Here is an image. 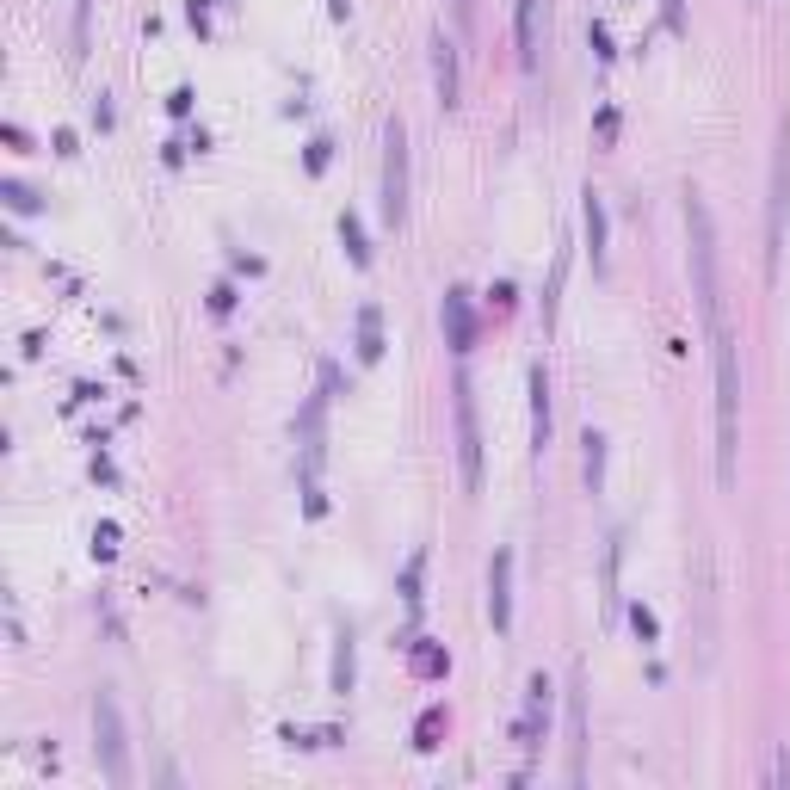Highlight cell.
<instances>
[{
    "instance_id": "cell-22",
    "label": "cell",
    "mask_w": 790,
    "mask_h": 790,
    "mask_svg": "<svg viewBox=\"0 0 790 790\" xmlns=\"http://www.w3.org/2000/svg\"><path fill=\"white\" fill-rule=\"evenodd\" d=\"M661 19L667 31H686V0H661Z\"/></svg>"
},
{
    "instance_id": "cell-18",
    "label": "cell",
    "mask_w": 790,
    "mask_h": 790,
    "mask_svg": "<svg viewBox=\"0 0 790 790\" xmlns=\"http://www.w3.org/2000/svg\"><path fill=\"white\" fill-rule=\"evenodd\" d=\"M420 574H426V550H414L408 568H402V599H408V612H420Z\"/></svg>"
},
{
    "instance_id": "cell-21",
    "label": "cell",
    "mask_w": 790,
    "mask_h": 790,
    "mask_svg": "<svg viewBox=\"0 0 790 790\" xmlns=\"http://www.w3.org/2000/svg\"><path fill=\"white\" fill-rule=\"evenodd\" d=\"M7 204H13V210H38V192L19 186V179H7Z\"/></svg>"
},
{
    "instance_id": "cell-26",
    "label": "cell",
    "mask_w": 790,
    "mask_h": 790,
    "mask_svg": "<svg viewBox=\"0 0 790 790\" xmlns=\"http://www.w3.org/2000/svg\"><path fill=\"white\" fill-rule=\"evenodd\" d=\"M93 124H112V93H93Z\"/></svg>"
},
{
    "instance_id": "cell-17",
    "label": "cell",
    "mask_w": 790,
    "mask_h": 790,
    "mask_svg": "<svg viewBox=\"0 0 790 790\" xmlns=\"http://www.w3.org/2000/svg\"><path fill=\"white\" fill-rule=\"evenodd\" d=\"M519 62L537 68V0H519Z\"/></svg>"
},
{
    "instance_id": "cell-12",
    "label": "cell",
    "mask_w": 790,
    "mask_h": 790,
    "mask_svg": "<svg viewBox=\"0 0 790 790\" xmlns=\"http://www.w3.org/2000/svg\"><path fill=\"white\" fill-rule=\"evenodd\" d=\"M581 229H587V254H593V266H605V198L587 186L581 192Z\"/></svg>"
},
{
    "instance_id": "cell-16",
    "label": "cell",
    "mask_w": 790,
    "mask_h": 790,
    "mask_svg": "<svg viewBox=\"0 0 790 790\" xmlns=\"http://www.w3.org/2000/svg\"><path fill=\"white\" fill-rule=\"evenodd\" d=\"M340 241H346L352 266H371V241H365V223H358V210H346V217H340Z\"/></svg>"
},
{
    "instance_id": "cell-24",
    "label": "cell",
    "mask_w": 790,
    "mask_h": 790,
    "mask_svg": "<svg viewBox=\"0 0 790 790\" xmlns=\"http://www.w3.org/2000/svg\"><path fill=\"white\" fill-rule=\"evenodd\" d=\"M414 661H420V673H445V655H439V649H420Z\"/></svg>"
},
{
    "instance_id": "cell-20",
    "label": "cell",
    "mask_w": 790,
    "mask_h": 790,
    "mask_svg": "<svg viewBox=\"0 0 790 790\" xmlns=\"http://www.w3.org/2000/svg\"><path fill=\"white\" fill-rule=\"evenodd\" d=\"M630 624H636V636H642V642H655V636H661V624H655L649 605H630Z\"/></svg>"
},
{
    "instance_id": "cell-14",
    "label": "cell",
    "mask_w": 790,
    "mask_h": 790,
    "mask_svg": "<svg viewBox=\"0 0 790 790\" xmlns=\"http://www.w3.org/2000/svg\"><path fill=\"white\" fill-rule=\"evenodd\" d=\"M352 642H358V636H352V630L340 624V630H334V679H328V686H334L340 698L352 692Z\"/></svg>"
},
{
    "instance_id": "cell-25",
    "label": "cell",
    "mask_w": 790,
    "mask_h": 790,
    "mask_svg": "<svg viewBox=\"0 0 790 790\" xmlns=\"http://www.w3.org/2000/svg\"><path fill=\"white\" fill-rule=\"evenodd\" d=\"M167 112H173V118H186V112H192V87H179V93L167 99Z\"/></svg>"
},
{
    "instance_id": "cell-6",
    "label": "cell",
    "mask_w": 790,
    "mask_h": 790,
    "mask_svg": "<svg viewBox=\"0 0 790 790\" xmlns=\"http://www.w3.org/2000/svg\"><path fill=\"white\" fill-rule=\"evenodd\" d=\"M457 463H463V488H482V426H476V389L457 371Z\"/></svg>"
},
{
    "instance_id": "cell-15",
    "label": "cell",
    "mask_w": 790,
    "mask_h": 790,
    "mask_svg": "<svg viewBox=\"0 0 790 790\" xmlns=\"http://www.w3.org/2000/svg\"><path fill=\"white\" fill-rule=\"evenodd\" d=\"M587 451H581V470H587V488L599 494L605 488V433H599V426H587V439H581Z\"/></svg>"
},
{
    "instance_id": "cell-9",
    "label": "cell",
    "mask_w": 790,
    "mask_h": 790,
    "mask_svg": "<svg viewBox=\"0 0 790 790\" xmlns=\"http://www.w3.org/2000/svg\"><path fill=\"white\" fill-rule=\"evenodd\" d=\"M445 334H451V352L457 358L470 352V340H476V315H470V291H463V284H451V291H445Z\"/></svg>"
},
{
    "instance_id": "cell-19",
    "label": "cell",
    "mask_w": 790,
    "mask_h": 790,
    "mask_svg": "<svg viewBox=\"0 0 790 790\" xmlns=\"http://www.w3.org/2000/svg\"><path fill=\"white\" fill-rule=\"evenodd\" d=\"M587 44H593V56H599V62H612V56H618V50H612V25H605V19H593V25H587Z\"/></svg>"
},
{
    "instance_id": "cell-5",
    "label": "cell",
    "mask_w": 790,
    "mask_h": 790,
    "mask_svg": "<svg viewBox=\"0 0 790 790\" xmlns=\"http://www.w3.org/2000/svg\"><path fill=\"white\" fill-rule=\"evenodd\" d=\"M784 204H790V124H778L772 198H766V266H772V272H778V247H784Z\"/></svg>"
},
{
    "instance_id": "cell-1",
    "label": "cell",
    "mask_w": 790,
    "mask_h": 790,
    "mask_svg": "<svg viewBox=\"0 0 790 790\" xmlns=\"http://www.w3.org/2000/svg\"><path fill=\"white\" fill-rule=\"evenodd\" d=\"M710 352H716V476L735 482V445H741V365H735V334L729 321H710Z\"/></svg>"
},
{
    "instance_id": "cell-10",
    "label": "cell",
    "mask_w": 790,
    "mask_h": 790,
    "mask_svg": "<svg viewBox=\"0 0 790 790\" xmlns=\"http://www.w3.org/2000/svg\"><path fill=\"white\" fill-rule=\"evenodd\" d=\"M531 445H537V457L550 445V371H544V358L531 365Z\"/></svg>"
},
{
    "instance_id": "cell-13",
    "label": "cell",
    "mask_w": 790,
    "mask_h": 790,
    "mask_svg": "<svg viewBox=\"0 0 790 790\" xmlns=\"http://www.w3.org/2000/svg\"><path fill=\"white\" fill-rule=\"evenodd\" d=\"M358 358H365V365H371V358H383V309L377 303L358 309Z\"/></svg>"
},
{
    "instance_id": "cell-3",
    "label": "cell",
    "mask_w": 790,
    "mask_h": 790,
    "mask_svg": "<svg viewBox=\"0 0 790 790\" xmlns=\"http://www.w3.org/2000/svg\"><path fill=\"white\" fill-rule=\"evenodd\" d=\"M93 753L112 784H130V741H124V716L112 692H93Z\"/></svg>"
},
{
    "instance_id": "cell-8",
    "label": "cell",
    "mask_w": 790,
    "mask_h": 790,
    "mask_svg": "<svg viewBox=\"0 0 790 790\" xmlns=\"http://www.w3.org/2000/svg\"><path fill=\"white\" fill-rule=\"evenodd\" d=\"M488 624L513 630V550H494L488 562Z\"/></svg>"
},
{
    "instance_id": "cell-23",
    "label": "cell",
    "mask_w": 790,
    "mask_h": 790,
    "mask_svg": "<svg viewBox=\"0 0 790 790\" xmlns=\"http://www.w3.org/2000/svg\"><path fill=\"white\" fill-rule=\"evenodd\" d=\"M93 550L112 556V550H118V525H99V531H93Z\"/></svg>"
},
{
    "instance_id": "cell-11",
    "label": "cell",
    "mask_w": 790,
    "mask_h": 790,
    "mask_svg": "<svg viewBox=\"0 0 790 790\" xmlns=\"http://www.w3.org/2000/svg\"><path fill=\"white\" fill-rule=\"evenodd\" d=\"M433 81H439V105H457V38H445V31H439V38H433Z\"/></svg>"
},
{
    "instance_id": "cell-7",
    "label": "cell",
    "mask_w": 790,
    "mask_h": 790,
    "mask_svg": "<svg viewBox=\"0 0 790 790\" xmlns=\"http://www.w3.org/2000/svg\"><path fill=\"white\" fill-rule=\"evenodd\" d=\"M550 698H556V686H550L544 673H531V686H525V710H519V747H525V753L544 747V729H550Z\"/></svg>"
},
{
    "instance_id": "cell-2",
    "label": "cell",
    "mask_w": 790,
    "mask_h": 790,
    "mask_svg": "<svg viewBox=\"0 0 790 790\" xmlns=\"http://www.w3.org/2000/svg\"><path fill=\"white\" fill-rule=\"evenodd\" d=\"M686 229H692L698 309H704V328H710V321H723V284H716V229H710V204L698 198V186H686Z\"/></svg>"
},
{
    "instance_id": "cell-28",
    "label": "cell",
    "mask_w": 790,
    "mask_h": 790,
    "mask_svg": "<svg viewBox=\"0 0 790 790\" xmlns=\"http://www.w3.org/2000/svg\"><path fill=\"white\" fill-rule=\"evenodd\" d=\"M328 13H334V19H346V13H352V0H328Z\"/></svg>"
},
{
    "instance_id": "cell-27",
    "label": "cell",
    "mask_w": 790,
    "mask_h": 790,
    "mask_svg": "<svg viewBox=\"0 0 790 790\" xmlns=\"http://www.w3.org/2000/svg\"><path fill=\"white\" fill-rule=\"evenodd\" d=\"M451 13H457V25H470V13H476V0H451Z\"/></svg>"
},
{
    "instance_id": "cell-4",
    "label": "cell",
    "mask_w": 790,
    "mask_h": 790,
    "mask_svg": "<svg viewBox=\"0 0 790 790\" xmlns=\"http://www.w3.org/2000/svg\"><path fill=\"white\" fill-rule=\"evenodd\" d=\"M383 217L389 223L408 217V130H402V118L383 124Z\"/></svg>"
}]
</instances>
